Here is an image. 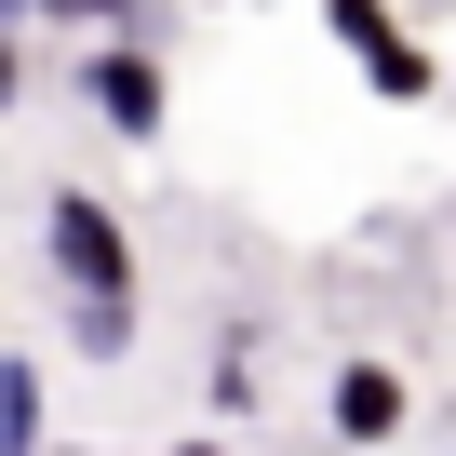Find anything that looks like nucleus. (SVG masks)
Segmentation results:
<instances>
[{
	"label": "nucleus",
	"mask_w": 456,
	"mask_h": 456,
	"mask_svg": "<svg viewBox=\"0 0 456 456\" xmlns=\"http://www.w3.org/2000/svg\"><path fill=\"white\" fill-rule=\"evenodd\" d=\"M322 28L349 41V68H362L389 108H416V94H429V54L403 41V14H389V0H322Z\"/></svg>",
	"instance_id": "obj_2"
},
{
	"label": "nucleus",
	"mask_w": 456,
	"mask_h": 456,
	"mask_svg": "<svg viewBox=\"0 0 456 456\" xmlns=\"http://www.w3.org/2000/svg\"><path fill=\"white\" fill-rule=\"evenodd\" d=\"M41 256H54V282H68V296H134V242H121V215H108V201H81V188L41 215Z\"/></svg>",
	"instance_id": "obj_1"
},
{
	"label": "nucleus",
	"mask_w": 456,
	"mask_h": 456,
	"mask_svg": "<svg viewBox=\"0 0 456 456\" xmlns=\"http://www.w3.org/2000/svg\"><path fill=\"white\" fill-rule=\"evenodd\" d=\"M0 108H14V41H0Z\"/></svg>",
	"instance_id": "obj_7"
},
{
	"label": "nucleus",
	"mask_w": 456,
	"mask_h": 456,
	"mask_svg": "<svg viewBox=\"0 0 456 456\" xmlns=\"http://www.w3.org/2000/svg\"><path fill=\"white\" fill-rule=\"evenodd\" d=\"M41 14H68V28H81V14H94V28H121L134 0H41Z\"/></svg>",
	"instance_id": "obj_6"
},
{
	"label": "nucleus",
	"mask_w": 456,
	"mask_h": 456,
	"mask_svg": "<svg viewBox=\"0 0 456 456\" xmlns=\"http://www.w3.org/2000/svg\"><path fill=\"white\" fill-rule=\"evenodd\" d=\"M81 108H94L108 134H161V68H148V54H94V68H81Z\"/></svg>",
	"instance_id": "obj_3"
},
{
	"label": "nucleus",
	"mask_w": 456,
	"mask_h": 456,
	"mask_svg": "<svg viewBox=\"0 0 456 456\" xmlns=\"http://www.w3.org/2000/svg\"><path fill=\"white\" fill-rule=\"evenodd\" d=\"M0 456H41V362H0Z\"/></svg>",
	"instance_id": "obj_5"
},
{
	"label": "nucleus",
	"mask_w": 456,
	"mask_h": 456,
	"mask_svg": "<svg viewBox=\"0 0 456 456\" xmlns=\"http://www.w3.org/2000/svg\"><path fill=\"white\" fill-rule=\"evenodd\" d=\"M336 443H403V376L389 362H349L336 376Z\"/></svg>",
	"instance_id": "obj_4"
},
{
	"label": "nucleus",
	"mask_w": 456,
	"mask_h": 456,
	"mask_svg": "<svg viewBox=\"0 0 456 456\" xmlns=\"http://www.w3.org/2000/svg\"><path fill=\"white\" fill-rule=\"evenodd\" d=\"M14 14H28V0H0V41H14Z\"/></svg>",
	"instance_id": "obj_8"
}]
</instances>
